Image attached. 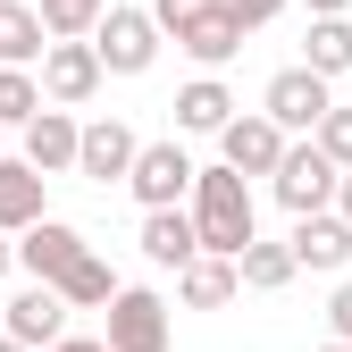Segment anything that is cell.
Listing matches in <instances>:
<instances>
[{"label": "cell", "mask_w": 352, "mask_h": 352, "mask_svg": "<svg viewBox=\"0 0 352 352\" xmlns=\"http://www.w3.org/2000/svg\"><path fill=\"white\" fill-rule=\"evenodd\" d=\"M109 352H168V302L151 294V285H126L118 302H109V336H101Z\"/></svg>", "instance_id": "obj_7"}, {"label": "cell", "mask_w": 352, "mask_h": 352, "mask_svg": "<svg viewBox=\"0 0 352 352\" xmlns=\"http://www.w3.org/2000/svg\"><path fill=\"white\" fill-rule=\"evenodd\" d=\"M42 185H51L42 168H25V160H0V235H25V227H42Z\"/></svg>", "instance_id": "obj_15"}, {"label": "cell", "mask_w": 352, "mask_h": 352, "mask_svg": "<svg viewBox=\"0 0 352 352\" xmlns=\"http://www.w3.org/2000/svg\"><path fill=\"white\" fill-rule=\"evenodd\" d=\"M101 51H93V42H51V59H42V101H51V109H84V101H93L101 93Z\"/></svg>", "instance_id": "obj_8"}, {"label": "cell", "mask_w": 352, "mask_h": 352, "mask_svg": "<svg viewBox=\"0 0 352 352\" xmlns=\"http://www.w3.org/2000/svg\"><path fill=\"white\" fill-rule=\"evenodd\" d=\"M0 336H17L25 352H51V344H67V294H59V285H25L9 311H0Z\"/></svg>", "instance_id": "obj_10"}, {"label": "cell", "mask_w": 352, "mask_h": 352, "mask_svg": "<svg viewBox=\"0 0 352 352\" xmlns=\"http://www.w3.org/2000/svg\"><path fill=\"white\" fill-rule=\"evenodd\" d=\"M42 109H51L42 101V76L34 67H0V126H34Z\"/></svg>", "instance_id": "obj_24"}, {"label": "cell", "mask_w": 352, "mask_h": 352, "mask_svg": "<svg viewBox=\"0 0 352 352\" xmlns=\"http://www.w3.org/2000/svg\"><path fill=\"white\" fill-rule=\"evenodd\" d=\"M294 260H302V269H344V260H352V218L344 210H319V218H294Z\"/></svg>", "instance_id": "obj_13"}, {"label": "cell", "mask_w": 352, "mask_h": 352, "mask_svg": "<svg viewBox=\"0 0 352 352\" xmlns=\"http://www.w3.org/2000/svg\"><path fill=\"white\" fill-rule=\"evenodd\" d=\"M302 67L336 84V76L352 67V17H311V42H302Z\"/></svg>", "instance_id": "obj_20"}, {"label": "cell", "mask_w": 352, "mask_h": 352, "mask_svg": "<svg viewBox=\"0 0 352 352\" xmlns=\"http://www.w3.org/2000/svg\"><path fill=\"white\" fill-rule=\"evenodd\" d=\"M176 51H185V59H201V67H227V59L243 51V25H235L227 9H210L201 25H185V34H176Z\"/></svg>", "instance_id": "obj_19"}, {"label": "cell", "mask_w": 352, "mask_h": 352, "mask_svg": "<svg viewBox=\"0 0 352 352\" xmlns=\"http://www.w3.org/2000/svg\"><path fill=\"white\" fill-rule=\"evenodd\" d=\"M218 9H227V17H235V25L252 34V25H269V17H285V0H218Z\"/></svg>", "instance_id": "obj_27"}, {"label": "cell", "mask_w": 352, "mask_h": 352, "mask_svg": "<svg viewBox=\"0 0 352 352\" xmlns=\"http://www.w3.org/2000/svg\"><path fill=\"white\" fill-rule=\"evenodd\" d=\"M176 126H185V135H227L235 126V93L218 76H193L185 93H176Z\"/></svg>", "instance_id": "obj_17"}, {"label": "cell", "mask_w": 352, "mask_h": 352, "mask_svg": "<svg viewBox=\"0 0 352 352\" xmlns=\"http://www.w3.org/2000/svg\"><path fill=\"white\" fill-rule=\"evenodd\" d=\"M260 109H269L285 135L311 143L319 126H327V109H336V93H327V76H311V67H277V76H269V93H260Z\"/></svg>", "instance_id": "obj_3"}, {"label": "cell", "mask_w": 352, "mask_h": 352, "mask_svg": "<svg viewBox=\"0 0 352 352\" xmlns=\"http://www.w3.org/2000/svg\"><path fill=\"white\" fill-rule=\"evenodd\" d=\"M243 294V269L235 260H218V252H201L185 277H176V302H185V311H227V302Z\"/></svg>", "instance_id": "obj_16"}, {"label": "cell", "mask_w": 352, "mask_h": 352, "mask_svg": "<svg viewBox=\"0 0 352 352\" xmlns=\"http://www.w3.org/2000/svg\"><path fill=\"white\" fill-rule=\"evenodd\" d=\"M93 51H101L109 76H143V67L160 59V17H151V9H109L101 34H93Z\"/></svg>", "instance_id": "obj_6"}, {"label": "cell", "mask_w": 352, "mask_h": 352, "mask_svg": "<svg viewBox=\"0 0 352 352\" xmlns=\"http://www.w3.org/2000/svg\"><path fill=\"white\" fill-rule=\"evenodd\" d=\"M193 160H185V143H143V160H135V176H126V185H135V201L143 210H185L193 201Z\"/></svg>", "instance_id": "obj_5"}, {"label": "cell", "mask_w": 352, "mask_h": 352, "mask_svg": "<svg viewBox=\"0 0 352 352\" xmlns=\"http://www.w3.org/2000/svg\"><path fill=\"white\" fill-rule=\"evenodd\" d=\"M327 327H336V344H352V277H344L336 302H327Z\"/></svg>", "instance_id": "obj_28"}, {"label": "cell", "mask_w": 352, "mask_h": 352, "mask_svg": "<svg viewBox=\"0 0 352 352\" xmlns=\"http://www.w3.org/2000/svg\"><path fill=\"white\" fill-rule=\"evenodd\" d=\"M84 252H93V243H84V227H67V218H42V227L17 235V269H25L34 285H59Z\"/></svg>", "instance_id": "obj_9"}, {"label": "cell", "mask_w": 352, "mask_h": 352, "mask_svg": "<svg viewBox=\"0 0 352 352\" xmlns=\"http://www.w3.org/2000/svg\"><path fill=\"white\" fill-rule=\"evenodd\" d=\"M0 352H25V344H17V336H0Z\"/></svg>", "instance_id": "obj_33"}, {"label": "cell", "mask_w": 352, "mask_h": 352, "mask_svg": "<svg viewBox=\"0 0 352 352\" xmlns=\"http://www.w3.org/2000/svg\"><path fill=\"white\" fill-rule=\"evenodd\" d=\"M9 269H17V243H9V235H0V277H9Z\"/></svg>", "instance_id": "obj_31"}, {"label": "cell", "mask_w": 352, "mask_h": 352, "mask_svg": "<svg viewBox=\"0 0 352 352\" xmlns=\"http://www.w3.org/2000/svg\"><path fill=\"white\" fill-rule=\"evenodd\" d=\"M269 185H277V201H285L294 218H319V210H336V193H344V168H336L319 143H294Z\"/></svg>", "instance_id": "obj_2"}, {"label": "cell", "mask_w": 352, "mask_h": 352, "mask_svg": "<svg viewBox=\"0 0 352 352\" xmlns=\"http://www.w3.org/2000/svg\"><path fill=\"white\" fill-rule=\"evenodd\" d=\"M59 294H67V311H109V302H118L126 285L109 277V260H101V252H84V260H76V269L59 277Z\"/></svg>", "instance_id": "obj_22"}, {"label": "cell", "mask_w": 352, "mask_h": 352, "mask_svg": "<svg viewBox=\"0 0 352 352\" xmlns=\"http://www.w3.org/2000/svg\"><path fill=\"white\" fill-rule=\"evenodd\" d=\"M311 143H319V151H327V160H336V168L352 176V109H344V101L327 109V126H319V135H311Z\"/></svg>", "instance_id": "obj_25"}, {"label": "cell", "mask_w": 352, "mask_h": 352, "mask_svg": "<svg viewBox=\"0 0 352 352\" xmlns=\"http://www.w3.org/2000/svg\"><path fill=\"white\" fill-rule=\"evenodd\" d=\"M285 151H294V135H285L269 109H252V118H235L227 135H218V160H227L235 176H277V168H285Z\"/></svg>", "instance_id": "obj_4"}, {"label": "cell", "mask_w": 352, "mask_h": 352, "mask_svg": "<svg viewBox=\"0 0 352 352\" xmlns=\"http://www.w3.org/2000/svg\"><path fill=\"white\" fill-rule=\"evenodd\" d=\"M218 9V0H151V17H160V34H185V25H201Z\"/></svg>", "instance_id": "obj_26"}, {"label": "cell", "mask_w": 352, "mask_h": 352, "mask_svg": "<svg viewBox=\"0 0 352 352\" xmlns=\"http://www.w3.org/2000/svg\"><path fill=\"white\" fill-rule=\"evenodd\" d=\"M235 269H243V285H252V294H277V285H294L302 260H294V243H252Z\"/></svg>", "instance_id": "obj_23"}, {"label": "cell", "mask_w": 352, "mask_h": 352, "mask_svg": "<svg viewBox=\"0 0 352 352\" xmlns=\"http://www.w3.org/2000/svg\"><path fill=\"white\" fill-rule=\"evenodd\" d=\"M352 9V0H311V17H344Z\"/></svg>", "instance_id": "obj_30"}, {"label": "cell", "mask_w": 352, "mask_h": 352, "mask_svg": "<svg viewBox=\"0 0 352 352\" xmlns=\"http://www.w3.org/2000/svg\"><path fill=\"white\" fill-rule=\"evenodd\" d=\"M51 352H109V344H93V336H67V344H51Z\"/></svg>", "instance_id": "obj_29"}, {"label": "cell", "mask_w": 352, "mask_h": 352, "mask_svg": "<svg viewBox=\"0 0 352 352\" xmlns=\"http://www.w3.org/2000/svg\"><path fill=\"white\" fill-rule=\"evenodd\" d=\"M76 160H84V126H76L67 109H42V118L25 126V168L59 176V168H76Z\"/></svg>", "instance_id": "obj_14"}, {"label": "cell", "mask_w": 352, "mask_h": 352, "mask_svg": "<svg viewBox=\"0 0 352 352\" xmlns=\"http://www.w3.org/2000/svg\"><path fill=\"white\" fill-rule=\"evenodd\" d=\"M193 227H201V252H218V260H243L260 243V227H252V185H243L227 160L193 176Z\"/></svg>", "instance_id": "obj_1"}, {"label": "cell", "mask_w": 352, "mask_h": 352, "mask_svg": "<svg viewBox=\"0 0 352 352\" xmlns=\"http://www.w3.org/2000/svg\"><path fill=\"white\" fill-rule=\"evenodd\" d=\"M336 210H344V218H352V176H344V193H336Z\"/></svg>", "instance_id": "obj_32"}, {"label": "cell", "mask_w": 352, "mask_h": 352, "mask_svg": "<svg viewBox=\"0 0 352 352\" xmlns=\"http://www.w3.org/2000/svg\"><path fill=\"white\" fill-rule=\"evenodd\" d=\"M319 352H352V344H319Z\"/></svg>", "instance_id": "obj_34"}, {"label": "cell", "mask_w": 352, "mask_h": 352, "mask_svg": "<svg viewBox=\"0 0 352 352\" xmlns=\"http://www.w3.org/2000/svg\"><path fill=\"white\" fill-rule=\"evenodd\" d=\"M34 9H42V34L51 42H93L118 0H34Z\"/></svg>", "instance_id": "obj_21"}, {"label": "cell", "mask_w": 352, "mask_h": 352, "mask_svg": "<svg viewBox=\"0 0 352 352\" xmlns=\"http://www.w3.org/2000/svg\"><path fill=\"white\" fill-rule=\"evenodd\" d=\"M143 260L185 277L193 260H201V227H193V210H143Z\"/></svg>", "instance_id": "obj_12"}, {"label": "cell", "mask_w": 352, "mask_h": 352, "mask_svg": "<svg viewBox=\"0 0 352 352\" xmlns=\"http://www.w3.org/2000/svg\"><path fill=\"white\" fill-rule=\"evenodd\" d=\"M34 59H51L42 9H25V0H0V67H34Z\"/></svg>", "instance_id": "obj_18"}, {"label": "cell", "mask_w": 352, "mask_h": 352, "mask_svg": "<svg viewBox=\"0 0 352 352\" xmlns=\"http://www.w3.org/2000/svg\"><path fill=\"white\" fill-rule=\"evenodd\" d=\"M135 160H143V143L126 135L118 118H93V126H84V160H76V176H93V185H126V176H135Z\"/></svg>", "instance_id": "obj_11"}]
</instances>
